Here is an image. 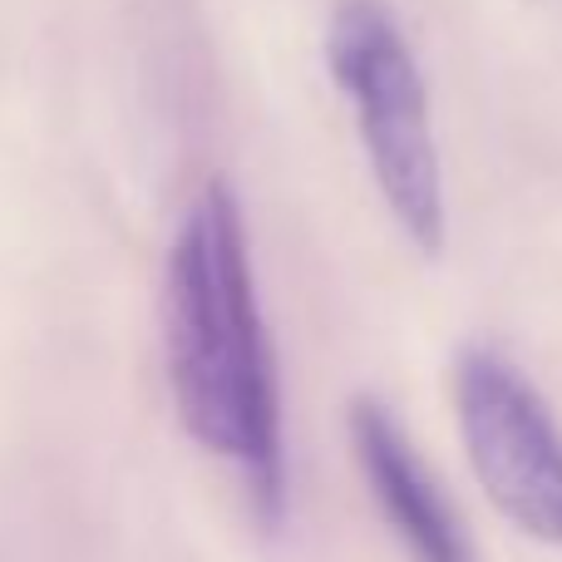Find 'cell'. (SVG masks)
I'll return each mask as SVG.
<instances>
[{
  "instance_id": "6da1fadb",
  "label": "cell",
  "mask_w": 562,
  "mask_h": 562,
  "mask_svg": "<svg viewBox=\"0 0 562 562\" xmlns=\"http://www.w3.org/2000/svg\"><path fill=\"white\" fill-rule=\"evenodd\" d=\"M164 356L183 429L243 474L257 524L281 533L291 504L281 375L243 203L223 178L193 198L168 247Z\"/></svg>"
},
{
  "instance_id": "7a4b0ae2",
  "label": "cell",
  "mask_w": 562,
  "mask_h": 562,
  "mask_svg": "<svg viewBox=\"0 0 562 562\" xmlns=\"http://www.w3.org/2000/svg\"><path fill=\"white\" fill-rule=\"evenodd\" d=\"M326 69L346 94L370 173L395 227L425 257L445 252V173H439L429 89L385 0H340L326 30Z\"/></svg>"
},
{
  "instance_id": "3957f363",
  "label": "cell",
  "mask_w": 562,
  "mask_h": 562,
  "mask_svg": "<svg viewBox=\"0 0 562 562\" xmlns=\"http://www.w3.org/2000/svg\"><path fill=\"white\" fill-rule=\"evenodd\" d=\"M454 419L488 504L524 538L562 548V429L508 356L469 346L454 360Z\"/></svg>"
},
{
  "instance_id": "277c9868",
  "label": "cell",
  "mask_w": 562,
  "mask_h": 562,
  "mask_svg": "<svg viewBox=\"0 0 562 562\" xmlns=\"http://www.w3.org/2000/svg\"><path fill=\"white\" fill-rule=\"evenodd\" d=\"M346 435L360 479H366L380 518H385V528L395 533V543L405 548L409 562H479L449 494L439 488V479L429 474L419 449L409 445L400 419L380 400H350Z\"/></svg>"
}]
</instances>
